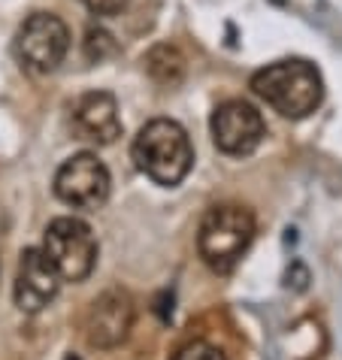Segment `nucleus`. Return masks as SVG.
I'll return each mask as SVG.
<instances>
[{
    "instance_id": "nucleus-1",
    "label": "nucleus",
    "mask_w": 342,
    "mask_h": 360,
    "mask_svg": "<svg viewBox=\"0 0 342 360\" xmlns=\"http://www.w3.org/2000/svg\"><path fill=\"white\" fill-rule=\"evenodd\" d=\"M248 88L267 106H273L279 115L294 118V122L312 115L324 100V79H321L315 64L300 61V58L267 64L251 76Z\"/></svg>"
},
{
    "instance_id": "nucleus-2",
    "label": "nucleus",
    "mask_w": 342,
    "mask_h": 360,
    "mask_svg": "<svg viewBox=\"0 0 342 360\" xmlns=\"http://www.w3.org/2000/svg\"><path fill=\"white\" fill-rule=\"evenodd\" d=\"M130 158H134L139 173H146L155 185L173 188L191 173L194 148H191V139L179 122H173V118H152L134 136Z\"/></svg>"
},
{
    "instance_id": "nucleus-3",
    "label": "nucleus",
    "mask_w": 342,
    "mask_h": 360,
    "mask_svg": "<svg viewBox=\"0 0 342 360\" xmlns=\"http://www.w3.org/2000/svg\"><path fill=\"white\" fill-rule=\"evenodd\" d=\"M258 221L251 209L239 203H218L206 209L197 230V252L203 264L218 276L234 273V266L243 261L248 245L255 243Z\"/></svg>"
},
{
    "instance_id": "nucleus-4",
    "label": "nucleus",
    "mask_w": 342,
    "mask_h": 360,
    "mask_svg": "<svg viewBox=\"0 0 342 360\" xmlns=\"http://www.w3.org/2000/svg\"><path fill=\"white\" fill-rule=\"evenodd\" d=\"M43 255L58 269L61 282H85L97 264V239L94 230L82 218L61 215L46 227Z\"/></svg>"
},
{
    "instance_id": "nucleus-5",
    "label": "nucleus",
    "mask_w": 342,
    "mask_h": 360,
    "mask_svg": "<svg viewBox=\"0 0 342 360\" xmlns=\"http://www.w3.org/2000/svg\"><path fill=\"white\" fill-rule=\"evenodd\" d=\"M109 191H113V176H109L106 164L91 152L67 158L55 173V197L82 212L100 209L109 200Z\"/></svg>"
},
{
    "instance_id": "nucleus-6",
    "label": "nucleus",
    "mask_w": 342,
    "mask_h": 360,
    "mask_svg": "<svg viewBox=\"0 0 342 360\" xmlns=\"http://www.w3.org/2000/svg\"><path fill=\"white\" fill-rule=\"evenodd\" d=\"M70 52V27L55 13H34L15 34V55L31 73H52Z\"/></svg>"
},
{
    "instance_id": "nucleus-7",
    "label": "nucleus",
    "mask_w": 342,
    "mask_h": 360,
    "mask_svg": "<svg viewBox=\"0 0 342 360\" xmlns=\"http://www.w3.org/2000/svg\"><path fill=\"white\" fill-rule=\"evenodd\" d=\"M209 127H213V139H215L218 152H224L230 158L251 155L267 136L264 118L246 100H224L213 112Z\"/></svg>"
},
{
    "instance_id": "nucleus-8",
    "label": "nucleus",
    "mask_w": 342,
    "mask_h": 360,
    "mask_svg": "<svg viewBox=\"0 0 342 360\" xmlns=\"http://www.w3.org/2000/svg\"><path fill=\"white\" fill-rule=\"evenodd\" d=\"M130 327H134V300L122 288H113V291H103L100 297H94L82 318L85 339L94 348L122 345L130 333Z\"/></svg>"
},
{
    "instance_id": "nucleus-9",
    "label": "nucleus",
    "mask_w": 342,
    "mask_h": 360,
    "mask_svg": "<svg viewBox=\"0 0 342 360\" xmlns=\"http://www.w3.org/2000/svg\"><path fill=\"white\" fill-rule=\"evenodd\" d=\"M58 288H61V276H58V269L49 264L43 248H25L22 261H18L15 285H13L15 306L27 315H37L55 300Z\"/></svg>"
},
{
    "instance_id": "nucleus-10",
    "label": "nucleus",
    "mask_w": 342,
    "mask_h": 360,
    "mask_svg": "<svg viewBox=\"0 0 342 360\" xmlns=\"http://www.w3.org/2000/svg\"><path fill=\"white\" fill-rule=\"evenodd\" d=\"M73 131L94 146H113L122 136L118 103L109 91H88L73 103Z\"/></svg>"
},
{
    "instance_id": "nucleus-11",
    "label": "nucleus",
    "mask_w": 342,
    "mask_h": 360,
    "mask_svg": "<svg viewBox=\"0 0 342 360\" xmlns=\"http://www.w3.org/2000/svg\"><path fill=\"white\" fill-rule=\"evenodd\" d=\"M143 64H146V73L152 76L158 85H170V88L182 82L185 70H188L185 55L179 52V46H173V43H158V46H152L146 52Z\"/></svg>"
},
{
    "instance_id": "nucleus-12",
    "label": "nucleus",
    "mask_w": 342,
    "mask_h": 360,
    "mask_svg": "<svg viewBox=\"0 0 342 360\" xmlns=\"http://www.w3.org/2000/svg\"><path fill=\"white\" fill-rule=\"evenodd\" d=\"M115 39L113 34H106L103 27H91V31L85 34V58L88 61H106V58H113L115 55Z\"/></svg>"
},
{
    "instance_id": "nucleus-13",
    "label": "nucleus",
    "mask_w": 342,
    "mask_h": 360,
    "mask_svg": "<svg viewBox=\"0 0 342 360\" xmlns=\"http://www.w3.org/2000/svg\"><path fill=\"white\" fill-rule=\"evenodd\" d=\"M173 360H227V357L213 342H203V339H197V342H188L185 348H179Z\"/></svg>"
},
{
    "instance_id": "nucleus-14",
    "label": "nucleus",
    "mask_w": 342,
    "mask_h": 360,
    "mask_svg": "<svg viewBox=\"0 0 342 360\" xmlns=\"http://www.w3.org/2000/svg\"><path fill=\"white\" fill-rule=\"evenodd\" d=\"M82 4L91 9L94 15H115L127 6V0H82Z\"/></svg>"
}]
</instances>
